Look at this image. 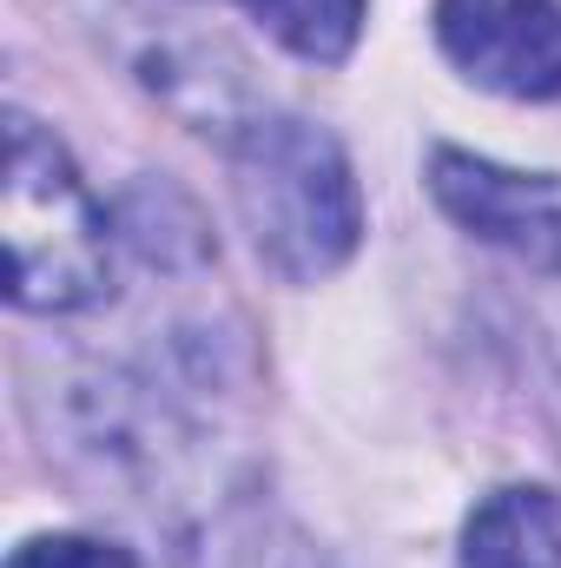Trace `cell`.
Returning <instances> with one entry per match:
<instances>
[{"label": "cell", "mask_w": 561, "mask_h": 568, "mask_svg": "<svg viewBox=\"0 0 561 568\" xmlns=\"http://www.w3.org/2000/svg\"><path fill=\"white\" fill-rule=\"evenodd\" d=\"M232 199L258 258L290 284L330 278L364 239V199L344 145L290 113L252 120L232 140Z\"/></svg>", "instance_id": "6da1fadb"}, {"label": "cell", "mask_w": 561, "mask_h": 568, "mask_svg": "<svg viewBox=\"0 0 561 568\" xmlns=\"http://www.w3.org/2000/svg\"><path fill=\"white\" fill-rule=\"evenodd\" d=\"M0 239H7V297L20 311H86L113 284L106 219L73 172L67 145L40 120L7 113V172H0Z\"/></svg>", "instance_id": "7a4b0ae2"}, {"label": "cell", "mask_w": 561, "mask_h": 568, "mask_svg": "<svg viewBox=\"0 0 561 568\" xmlns=\"http://www.w3.org/2000/svg\"><path fill=\"white\" fill-rule=\"evenodd\" d=\"M429 192H436V205L469 239L509 252L529 272L561 278V179H549V172H509L496 159L442 145L429 159Z\"/></svg>", "instance_id": "3957f363"}, {"label": "cell", "mask_w": 561, "mask_h": 568, "mask_svg": "<svg viewBox=\"0 0 561 568\" xmlns=\"http://www.w3.org/2000/svg\"><path fill=\"white\" fill-rule=\"evenodd\" d=\"M436 47L489 93H561V0H436Z\"/></svg>", "instance_id": "277c9868"}, {"label": "cell", "mask_w": 561, "mask_h": 568, "mask_svg": "<svg viewBox=\"0 0 561 568\" xmlns=\"http://www.w3.org/2000/svg\"><path fill=\"white\" fill-rule=\"evenodd\" d=\"M462 568H561V503L536 483L482 496L462 523Z\"/></svg>", "instance_id": "5b68a950"}, {"label": "cell", "mask_w": 561, "mask_h": 568, "mask_svg": "<svg viewBox=\"0 0 561 568\" xmlns=\"http://www.w3.org/2000/svg\"><path fill=\"white\" fill-rule=\"evenodd\" d=\"M245 13L297 60H344L364 33L370 0H245Z\"/></svg>", "instance_id": "8992f818"}, {"label": "cell", "mask_w": 561, "mask_h": 568, "mask_svg": "<svg viewBox=\"0 0 561 568\" xmlns=\"http://www.w3.org/2000/svg\"><path fill=\"white\" fill-rule=\"evenodd\" d=\"M7 568H140L120 542H100V536H33L13 549Z\"/></svg>", "instance_id": "52a82bcc"}]
</instances>
